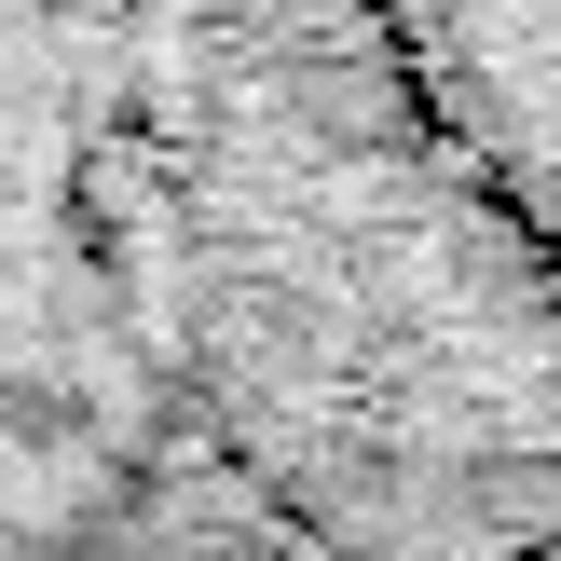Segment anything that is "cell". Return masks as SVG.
Masks as SVG:
<instances>
[{"label": "cell", "instance_id": "2", "mask_svg": "<svg viewBox=\"0 0 561 561\" xmlns=\"http://www.w3.org/2000/svg\"><path fill=\"white\" fill-rule=\"evenodd\" d=\"M0 561H329L124 274L69 0H0Z\"/></svg>", "mask_w": 561, "mask_h": 561}, {"label": "cell", "instance_id": "3", "mask_svg": "<svg viewBox=\"0 0 561 561\" xmlns=\"http://www.w3.org/2000/svg\"><path fill=\"white\" fill-rule=\"evenodd\" d=\"M370 14L561 274V0H370Z\"/></svg>", "mask_w": 561, "mask_h": 561}, {"label": "cell", "instance_id": "1", "mask_svg": "<svg viewBox=\"0 0 561 561\" xmlns=\"http://www.w3.org/2000/svg\"><path fill=\"white\" fill-rule=\"evenodd\" d=\"M110 233L329 561H561V274L370 0H69Z\"/></svg>", "mask_w": 561, "mask_h": 561}]
</instances>
